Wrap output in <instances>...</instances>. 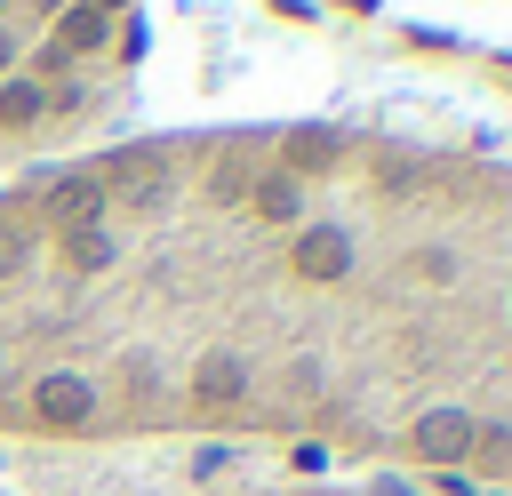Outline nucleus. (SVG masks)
Returning a JSON list of instances; mask_svg holds the SVG:
<instances>
[{"label": "nucleus", "instance_id": "nucleus-1", "mask_svg": "<svg viewBox=\"0 0 512 496\" xmlns=\"http://www.w3.org/2000/svg\"><path fill=\"white\" fill-rule=\"evenodd\" d=\"M0 440L512 496V160L376 112H240L8 176Z\"/></svg>", "mask_w": 512, "mask_h": 496}, {"label": "nucleus", "instance_id": "nucleus-2", "mask_svg": "<svg viewBox=\"0 0 512 496\" xmlns=\"http://www.w3.org/2000/svg\"><path fill=\"white\" fill-rule=\"evenodd\" d=\"M144 0H0V184L120 136Z\"/></svg>", "mask_w": 512, "mask_h": 496}, {"label": "nucleus", "instance_id": "nucleus-3", "mask_svg": "<svg viewBox=\"0 0 512 496\" xmlns=\"http://www.w3.org/2000/svg\"><path fill=\"white\" fill-rule=\"evenodd\" d=\"M232 496H416L408 480H384V472H272V480H248Z\"/></svg>", "mask_w": 512, "mask_h": 496}, {"label": "nucleus", "instance_id": "nucleus-4", "mask_svg": "<svg viewBox=\"0 0 512 496\" xmlns=\"http://www.w3.org/2000/svg\"><path fill=\"white\" fill-rule=\"evenodd\" d=\"M440 8H464V16H512V0H440Z\"/></svg>", "mask_w": 512, "mask_h": 496}]
</instances>
